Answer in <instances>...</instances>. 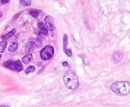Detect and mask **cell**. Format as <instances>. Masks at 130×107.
Here are the masks:
<instances>
[{"mask_svg":"<svg viewBox=\"0 0 130 107\" xmlns=\"http://www.w3.org/2000/svg\"><path fill=\"white\" fill-rule=\"evenodd\" d=\"M111 90L116 95L124 96L130 93V83L127 81H118L112 84Z\"/></svg>","mask_w":130,"mask_h":107,"instance_id":"cell-2","label":"cell"},{"mask_svg":"<svg viewBox=\"0 0 130 107\" xmlns=\"http://www.w3.org/2000/svg\"><path fill=\"white\" fill-rule=\"evenodd\" d=\"M3 66L10 69L13 70V71H17V72H21L24 69L22 63L19 60H16V61H14L12 60H7L3 63Z\"/></svg>","mask_w":130,"mask_h":107,"instance_id":"cell-3","label":"cell"},{"mask_svg":"<svg viewBox=\"0 0 130 107\" xmlns=\"http://www.w3.org/2000/svg\"><path fill=\"white\" fill-rule=\"evenodd\" d=\"M63 44H64V51L68 57H72V50L70 49H67V46L68 44V37L66 34H65L64 36V40H63Z\"/></svg>","mask_w":130,"mask_h":107,"instance_id":"cell-6","label":"cell"},{"mask_svg":"<svg viewBox=\"0 0 130 107\" xmlns=\"http://www.w3.org/2000/svg\"><path fill=\"white\" fill-rule=\"evenodd\" d=\"M21 3L24 6H28L31 4V0H20Z\"/></svg>","mask_w":130,"mask_h":107,"instance_id":"cell-15","label":"cell"},{"mask_svg":"<svg viewBox=\"0 0 130 107\" xmlns=\"http://www.w3.org/2000/svg\"><path fill=\"white\" fill-rule=\"evenodd\" d=\"M33 59V55L29 54H27V55H25L23 58H22V62H23L24 64H27L31 61V60Z\"/></svg>","mask_w":130,"mask_h":107,"instance_id":"cell-10","label":"cell"},{"mask_svg":"<svg viewBox=\"0 0 130 107\" xmlns=\"http://www.w3.org/2000/svg\"><path fill=\"white\" fill-rule=\"evenodd\" d=\"M45 22L46 24V28L50 31L53 30L55 29L54 20L53 17L51 16H46L45 19Z\"/></svg>","mask_w":130,"mask_h":107,"instance_id":"cell-5","label":"cell"},{"mask_svg":"<svg viewBox=\"0 0 130 107\" xmlns=\"http://www.w3.org/2000/svg\"><path fill=\"white\" fill-rule=\"evenodd\" d=\"M7 46V41H3L1 42H0V53H3L4 52L5 50L6 47Z\"/></svg>","mask_w":130,"mask_h":107,"instance_id":"cell-13","label":"cell"},{"mask_svg":"<svg viewBox=\"0 0 130 107\" xmlns=\"http://www.w3.org/2000/svg\"><path fill=\"white\" fill-rule=\"evenodd\" d=\"M0 107H10L8 105H0Z\"/></svg>","mask_w":130,"mask_h":107,"instance_id":"cell-21","label":"cell"},{"mask_svg":"<svg viewBox=\"0 0 130 107\" xmlns=\"http://www.w3.org/2000/svg\"><path fill=\"white\" fill-rule=\"evenodd\" d=\"M2 15H2V13L0 11V18L2 17Z\"/></svg>","mask_w":130,"mask_h":107,"instance_id":"cell-22","label":"cell"},{"mask_svg":"<svg viewBox=\"0 0 130 107\" xmlns=\"http://www.w3.org/2000/svg\"><path fill=\"white\" fill-rule=\"evenodd\" d=\"M20 14H21V13H17V15H15V17L14 18V20H16V19L17 18L18 16H19V15H20Z\"/></svg>","mask_w":130,"mask_h":107,"instance_id":"cell-19","label":"cell"},{"mask_svg":"<svg viewBox=\"0 0 130 107\" xmlns=\"http://www.w3.org/2000/svg\"><path fill=\"white\" fill-rule=\"evenodd\" d=\"M35 71V67H34V66H30L27 67V69H26V74H29L30 72H33L34 71Z\"/></svg>","mask_w":130,"mask_h":107,"instance_id":"cell-16","label":"cell"},{"mask_svg":"<svg viewBox=\"0 0 130 107\" xmlns=\"http://www.w3.org/2000/svg\"><path fill=\"white\" fill-rule=\"evenodd\" d=\"M17 47H18L17 42H12V44L10 45V46L9 47L8 51L10 52H15V51L17 50Z\"/></svg>","mask_w":130,"mask_h":107,"instance_id":"cell-12","label":"cell"},{"mask_svg":"<svg viewBox=\"0 0 130 107\" xmlns=\"http://www.w3.org/2000/svg\"><path fill=\"white\" fill-rule=\"evenodd\" d=\"M62 64H63V66H66L68 65V63L67 62H63Z\"/></svg>","mask_w":130,"mask_h":107,"instance_id":"cell-20","label":"cell"},{"mask_svg":"<svg viewBox=\"0 0 130 107\" xmlns=\"http://www.w3.org/2000/svg\"><path fill=\"white\" fill-rule=\"evenodd\" d=\"M38 28H39V30L40 31L41 34H43V35H47L48 32V29L46 28V26L45 25L43 22H39L38 24Z\"/></svg>","mask_w":130,"mask_h":107,"instance_id":"cell-8","label":"cell"},{"mask_svg":"<svg viewBox=\"0 0 130 107\" xmlns=\"http://www.w3.org/2000/svg\"><path fill=\"white\" fill-rule=\"evenodd\" d=\"M123 58V54L121 52H115L113 54L112 59L115 63H118L121 62Z\"/></svg>","mask_w":130,"mask_h":107,"instance_id":"cell-7","label":"cell"},{"mask_svg":"<svg viewBox=\"0 0 130 107\" xmlns=\"http://www.w3.org/2000/svg\"><path fill=\"white\" fill-rule=\"evenodd\" d=\"M2 55H1V54H0V62H1V60H2Z\"/></svg>","mask_w":130,"mask_h":107,"instance_id":"cell-23","label":"cell"},{"mask_svg":"<svg viewBox=\"0 0 130 107\" xmlns=\"http://www.w3.org/2000/svg\"><path fill=\"white\" fill-rule=\"evenodd\" d=\"M54 55V49L52 46H46L41 50L40 52L41 58L44 60H50Z\"/></svg>","mask_w":130,"mask_h":107,"instance_id":"cell-4","label":"cell"},{"mask_svg":"<svg viewBox=\"0 0 130 107\" xmlns=\"http://www.w3.org/2000/svg\"><path fill=\"white\" fill-rule=\"evenodd\" d=\"M36 47L35 44H34V43L33 41L31 42H29L27 43V44L26 45V52H29L30 51H32V50L34 49V48Z\"/></svg>","mask_w":130,"mask_h":107,"instance_id":"cell-11","label":"cell"},{"mask_svg":"<svg viewBox=\"0 0 130 107\" xmlns=\"http://www.w3.org/2000/svg\"><path fill=\"white\" fill-rule=\"evenodd\" d=\"M10 1V0H1V3L2 4H7V3H8Z\"/></svg>","mask_w":130,"mask_h":107,"instance_id":"cell-18","label":"cell"},{"mask_svg":"<svg viewBox=\"0 0 130 107\" xmlns=\"http://www.w3.org/2000/svg\"><path fill=\"white\" fill-rule=\"evenodd\" d=\"M16 33V29H13L11 31H10L8 33H7V34H5V35H2V37H1V39H2V40H7V39H10V38H11L12 37L14 36V35H15V34Z\"/></svg>","mask_w":130,"mask_h":107,"instance_id":"cell-9","label":"cell"},{"mask_svg":"<svg viewBox=\"0 0 130 107\" xmlns=\"http://www.w3.org/2000/svg\"><path fill=\"white\" fill-rule=\"evenodd\" d=\"M64 84L68 89L74 90L79 86V80L77 75L72 70H68L64 76Z\"/></svg>","mask_w":130,"mask_h":107,"instance_id":"cell-1","label":"cell"},{"mask_svg":"<svg viewBox=\"0 0 130 107\" xmlns=\"http://www.w3.org/2000/svg\"><path fill=\"white\" fill-rule=\"evenodd\" d=\"M29 14L34 18H37L39 16V11L38 10H36V9H33V10H31L30 11Z\"/></svg>","mask_w":130,"mask_h":107,"instance_id":"cell-14","label":"cell"},{"mask_svg":"<svg viewBox=\"0 0 130 107\" xmlns=\"http://www.w3.org/2000/svg\"><path fill=\"white\" fill-rule=\"evenodd\" d=\"M33 42H34L35 46L36 47H39L42 45V40L40 39H37L36 40H35Z\"/></svg>","mask_w":130,"mask_h":107,"instance_id":"cell-17","label":"cell"}]
</instances>
